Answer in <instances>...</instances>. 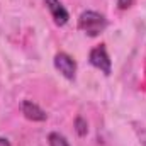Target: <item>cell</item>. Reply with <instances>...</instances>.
<instances>
[{
    "label": "cell",
    "instance_id": "cell-1",
    "mask_svg": "<svg viewBox=\"0 0 146 146\" xmlns=\"http://www.w3.org/2000/svg\"><path fill=\"white\" fill-rule=\"evenodd\" d=\"M107 27V21L102 14L94 12V10H85L78 17V29L83 31L87 36L95 37L99 36L104 29Z\"/></svg>",
    "mask_w": 146,
    "mask_h": 146
},
{
    "label": "cell",
    "instance_id": "cell-2",
    "mask_svg": "<svg viewBox=\"0 0 146 146\" xmlns=\"http://www.w3.org/2000/svg\"><path fill=\"white\" fill-rule=\"evenodd\" d=\"M88 61L92 66H95L97 70L104 73V75H110V70H112V65H110V58L107 54V49L104 44H99L95 46L90 54H88Z\"/></svg>",
    "mask_w": 146,
    "mask_h": 146
},
{
    "label": "cell",
    "instance_id": "cell-3",
    "mask_svg": "<svg viewBox=\"0 0 146 146\" xmlns=\"http://www.w3.org/2000/svg\"><path fill=\"white\" fill-rule=\"evenodd\" d=\"M54 66H56V70L61 73L65 78H68V80H73V78H75L76 63H75V60H73L70 54H66V53H58V54L54 56Z\"/></svg>",
    "mask_w": 146,
    "mask_h": 146
},
{
    "label": "cell",
    "instance_id": "cell-4",
    "mask_svg": "<svg viewBox=\"0 0 146 146\" xmlns=\"http://www.w3.org/2000/svg\"><path fill=\"white\" fill-rule=\"evenodd\" d=\"M44 5L48 7V10H49L56 26H65L68 22V19H70L68 10L63 7V3L60 0H44Z\"/></svg>",
    "mask_w": 146,
    "mask_h": 146
},
{
    "label": "cell",
    "instance_id": "cell-5",
    "mask_svg": "<svg viewBox=\"0 0 146 146\" xmlns=\"http://www.w3.org/2000/svg\"><path fill=\"white\" fill-rule=\"evenodd\" d=\"M21 109H22V114H24L26 119L34 121V122H42L48 117V114L41 109L37 104H34L33 100H24L22 106H21Z\"/></svg>",
    "mask_w": 146,
    "mask_h": 146
},
{
    "label": "cell",
    "instance_id": "cell-6",
    "mask_svg": "<svg viewBox=\"0 0 146 146\" xmlns=\"http://www.w3.org/2000/svg\"><path fill=\"white\" fill-rule=\"evenodd\" d=\"M48 145L49 146H70L68 141H66V138L63 134H60V133H51L48 136Z\"/></svg>",
    "mask_w": 146,
    "mask_h": 146
},
{
    "label": "cell",
    "instance_id": "cell-7",
    "mask_svg": "<svg viewBox=\"0 0 146 146\" xmlns=\"http://www.w3.org/2000/svg\"><path fill=\"white\" fill-rule=\"evenodd\" d=\"M75 131H76V134H78L80 138L87 136V133H88V124H87V121H85L82 115H78V117L75 119Z\"/></svg>",
    "mask_w": 146,
    "mask_h": 146
},
{
    "label": "cell",
    "instance_id": "cell-8",
    "mask_svg": "<svg viewBox=\"0 0 146 146\" xmlns=\"http://www.w3.org/2000/svg\"><path fill=\"white\" fill-rule=\"evenodd\" d=\"M133 5V0H117V7L121 9V10H126V9H129Z\"/></svg>",
    "mask_w": 146,
    "mask_h": 146
},
{
    "label": "cell",
    "instance_id": "cell-9",
    "mask_svg": "<svg viewBox=\"0 0 146 146\" xmlns=\"http://www.w3.org/2000/svg\"><path fill=\"white\" fill-rule=\"evenodd\" d=\"M0 146H10V141H9L7 138H2V136H0Z\"/></svg>",
    "mask_w": 146,
    "mask_h": 146
}]
</instances>
